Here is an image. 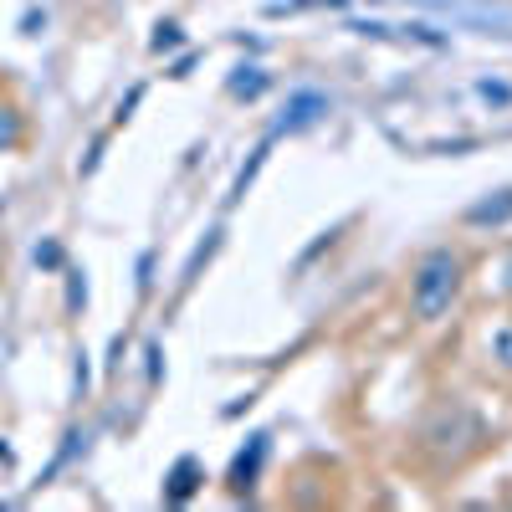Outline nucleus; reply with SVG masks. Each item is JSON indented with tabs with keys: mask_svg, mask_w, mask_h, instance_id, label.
I'll return each mask as SVG.
<instances>
[{
	"mask_svg": "<svg viewBox=\"0 0 512 512\" xmlns=\"http://www.w3.org/2000/svg\"><path fill=\"white\" fill-rule=\"evenodd\" d=\"M507 210H512V190H507L502 200H487V205H477V210H472V221H502Z\"/></svg>",
	"mask_w": 512,
	"mask_h": 512,
	"instance_id": "4",
	"label": "nucleus"
},
{
	"mask_svg": "<svg viewBox=\"0 0 512 512\" xmlns=\"http://www.w3.org/2000/svg\"><path fill=\"white\" fill-rule=\"evenodd\" d=\"M461 272H466V267H461V256H456L451 246L420 256V267H415V277H410V308H415L420 323H436V318L451 313V303L461 297Z\"/></svg>",
	"mask_w": 512,
	"mask_h": 512,
	"instance_id": "1",
	"label": "nucleus"
},
{
	"mask_svg": "<svg viewBox=\"0 0 512 512\" xmlns=\"http://www.w3.org/2000/svg\"><path fill=\"white\" fill-rule=\"evenodd\" d=\"M262 461H267V436H256V441H251V451H241V456H236V466H231V487H236V492H246V487L256 482V472H262Z\"/></svg>",
	"mask_w": 512,
	"mask_h": 512,
	"instance_id": "3",
	"label": "nucleus"
},
{
	"mask_svg": "<svg viewBox=\"0 0 512 512\" xmlns=\"http://www.w3.org/2000/svg\"><path fill=\"white\" fill-rule=\"evenodd\" d=\"M16 139H21V123H16V113H11V108H0V149L16 144Z\"/></svg>",
	"mask_w": 512,
	"mask_h": 512,
	"instance_id": "7",
	"label": "nucleus"
},
{
	"mask_svg": "<svg viewBox=\"0 0 512 512\" xmlns=\"http://www.w3.org/2000/svg\"><path fill=\"white\" fill-rule=\"evenodd\" d=\"M190 477H195V461H180V472H175V492H169L175 502H185V497H190V487H195Z\"/></svg>",
	"mask_w": 512,
	"mask_h": 512,
	"instance_id": "6",
	"label": "nucleus"
},
{
	"mask_svg": "<svg viewBox=\"0 0 512 512\" xmlns=\"http://www.w3.org/2000/svg\"><path fill=\"white\" fill-rule=\"evenodd\" d=\"M328 113V98L323 93H297L287 108H282V123L277 128H287V134H297V128H308V123H318Z\"/></svg>",
	"mask_w": 512,
	"mask_h": 512,
	"instance_id": "2",
	"label": "nucleus"
},
{
	"mask_svg": "<svg viewBox=\"0 0 512 512\" xmlns=\"http://www.w3.org/2000/svg\"><path fill=\"white\" fill-rule=\"evenodd\" d=\"M492 359H497L502 369H512V323L497 328V338H492Z\"/></svg>",
	"mask_w": 512,
	"mask_h": 512,
	"instance_id": "5",
	"label": "nucleus"
}]
</instances>
